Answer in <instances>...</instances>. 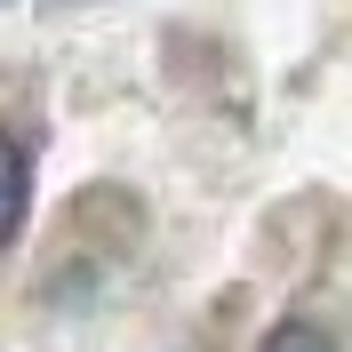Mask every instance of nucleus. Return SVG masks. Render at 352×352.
<instances>
[{
    "instance_id": "f257e3e1",
    "label": "nucleus",
    "mask_w": 352,
    "mask_h": 352,
    "mask_svg": "<svg viewBox=\"0 0 352 352\" xmlns=\"http://www.w3.org/2000/svg\"><path fill=\"white\" fill-rule=\"evenodd\" d=\"M264 352H336L320 320H280V329L264 336Z\"/></svg>"
}]
</instances>
